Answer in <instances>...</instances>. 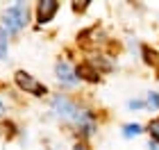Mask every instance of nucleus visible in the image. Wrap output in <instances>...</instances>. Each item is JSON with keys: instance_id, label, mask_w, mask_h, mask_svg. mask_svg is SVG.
<instances>
[{"instance_id": "nucleus-8", "label": "nucleus", "mask_w": 159, "mask_h": 150, "mask_svg": "<svg viewBox=\"0 0 159 150\" xmlns=\"http://www.w3.org/2000/svg\"><path fill=\"white\" fill-rule=\"evenodd\" d=\"M9 57V39H7V32H5V27L0 25V59H7Z\"/></svg>"}, {"instance_id": "nucleus-9", "label": "nucleus", "mask_w": 159, "mask_h": 150, "mask_svg": "<svg viewBox=\"0 0 159 150\" xmlns=\"http://www.w3.org/2000/svg\"><path fill=\"white\" fill-rule=\"evenodd\" d=\"M146 132L150 134V139H152L155 143H159V116H157V118H152V120H150V123H148Z\"/></svg>"}, {"instance_id": "nucleus-2", "label": "nucleus", "mask_w": 159, "mask_h": 150, "mask_svg": "<svg viewBox=\"0 0 159 150\" xmlns=\"http://www.w3.org/2000/svg\"><path fill=\"white\" fill-rule=\"evenodd\" d=\"M14 82H16V87L20 91H25V93H30V96H46L48 93V89H46V84L39 82L37 77H34L32 73H27V70H16L14 73Z\"/></svg>"}, {"instance_id": "nucleus-5", "label": "nucleus", "mask_w": 159, "mask_h": 150, "mask_svg": "<svg viewBox=\"0 0 159 150\" xmlns=\"http://www.w3.org/2000/svg\"><path fill=\"white\" fill-rule=\"evenodd\" d=\"M55 75H57V80H59L64 87H75V84L80 82L75 68L70 66L68 61H64V59H59V61L55 64Z\"/></svg>"}, {"instance_id": "nucleus-10", "label": "nucleus", "mask_w": 159, "mask_h": 150, "mask_svg": "<svg viewBox=\"0 0 159 150\" xmlns=\"http://www.w3.org/2000/svg\"><path fill=\"white\" fill-rule=\"evenodd\" d=\"M143 130H141V125L139 123H127L125 127H123V137H127V139H132V137H139Z\"/></svg>"}, {"instance_id": "nucleus-6", "label": "nucleus", "mask_w": 159, "mask_h": 150, "mask_svg": "<svg viewBox=\"0 0 159 150\" xmlns=\"http://www.w3.org/2000/svg\"><path fill=\"white\" fill-rule=\"evenodd\" d=\"M57 11H59V2H55V0H41V2H37V20L41 25L50 23Z\"/></svg>"}, {"instance_id": "nucleus-13", "label": "nucleus", "mask_w": 159, "mask_h": 150, "mask_svg": "<svg viewBox=\"0 0 159 150\" xmlns=\"http://www.w3.org/2000/svg\"><path fill=\"white\" fill-rule=\"evenodd\" d=\"M86 7H89V2H75V5H73V9H75V11H84Z\"/></svg>"}, {"instance_id": "nucleus-15", "label": "nucleus", "mask_w": 159, "mask_h": 150, "mask_svg": "<svg viewBox=\"0 0 159 150\" xmlns=\"http://www.w3.org/2000/svg\"><path fill=\"white\" fill-rule=\"evenodd\" d=\"M150 150H159V143H155V141H150V146H148Z\"/></svg>"}, {"instance_id": "nucleus-7", "label": "nucleus", "mask_w": 159, "mask_h": 150, "mask_svg": "<svg viewBox=\"0 0 159 150\" xmlns=\"http://www.w3.org/2000/svg\"><path fill=\"white\" fill-rule=\"evenodd\" d=\"M75 73H77V77H80V80H89V82H98V80H100V73H98V70L91 66L89 61L80 64V66L75 68Z\"/></svg>"}, {"instance_id": "nucleus-14", "label": "nucleus", "mask_w": 159, "mask_h": 150, "mask_svg": "<svg viewBox=\"0 0 159 150\" xmlns=\"http://www.w3.org/2000/svg\"><path fill=\"white\" fill-rule=\"evenodd\" d=\"M5 114H7V107H5L2 100H0V116H5Z\"/></svg>"}, {"instance_id": "nucleus-16", "label": "nucleus", "mask_w": 159, "mask_h": 150, "mask_svg": "<svg viewBox=\"0 0 159 150\" xmlns=\"http://www.w3.org/2000/svg\"><path fill=\"white\" fill-rule=\"evenodd\" d=\"M73 150H89V148H86V146H84V143H77V146H75V148H73Z\"/></svg>"}, {"instance_id": "nucleus-11", "label": "nucleus", "mask_w": 159, "mask_h": 150, "mask_svg": "<svg viewBox=\"0 0 159 150\" xmlns=\"http://www.w3.org/2000/svg\"><path fill=\"white\" fill-rule=\"evenodd\" d=\"M146 107H148V109H152V111L159 109V93H157V91H150V93H148V98H146Z\"/></svg>"}, {"instance_id": "nucleus-12", "label": "nucleus", "mask_w": 159, "mask_h": 150, "mask_svg": "<svg viewBox=\"0 0 159 150\" xmlns=\"http://www.w3.org/2000/svg\"><path fill=\"white\" fill-rule=\"evenodd\" d=\"M129 109H148L146 107V100H141V98H134V100H129L127 102Z\"/></svg>"}, {"instance_id": "nucleus-3", "label": "nucleus", "mask_w": 159, "mask_h": 150, "mask_svg": "<svg viewBox=\"0 0 159 150\" xmlns=\"http://www.w3.org/2000/svg\"><path fill=\"white\" fill-rule=\"evenodd\" d=\"M52 109L57 111V116H61L64 120H73V123H75V116H77L80 107L73 102V100H68L66 96L57 93V96L52 98Z\"/></svg>"}, {"instance_id": "nucleus-1", "label": "nucleus", "mask_w": 159, "mask_h": 150, "mask_svg": "<svg viewBox=\"0 0 159 150\" xmlns=\"http://www.w3.org/2000/svg\"><path fill=\"white\" fill-rule=\"evenodd\" d=\"M27 5L25 2H14L11 7H7L2 14V27L7 34H18L27 25Z\"/></svg>"}, {"instance_id": "nucleus-4", "label": "nucleus", "mask_w": 159, "mask_h": 150, "mask_svg": "<svg viewBox=\"0 0 159 150\" xmlns=\"http://www.w3.org/2000/svg\"><path fill=\"white\" fill-rule=\"evenodd\" d=\"M75 125H77V132L82 134V137H93L98 130V123H96V114L84 109V107H80L77 116H75Z\"/></svg>"}]
</instances>
